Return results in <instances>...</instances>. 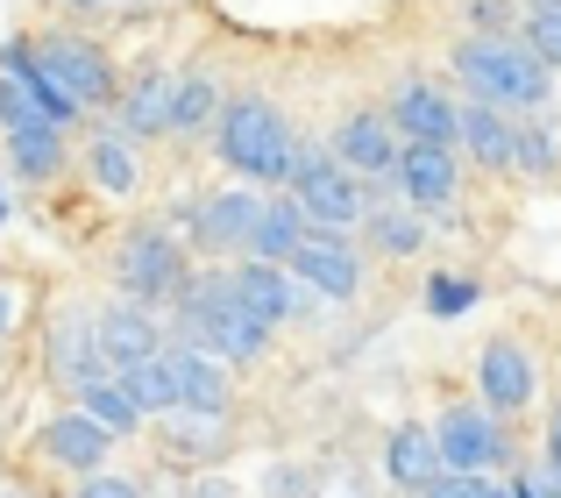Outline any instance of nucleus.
<instances>
[{"label": "nucleus", "mask_w": 561, "mask_h": 498, "mask_svg": "<svg viewBox=\"0 0 561 498\" xmlns=\"http://www.w3.org/2000/svg\"><path fill=\"white\" fill-rule=\"evenodd\" d=\"M71 8H107V0H71Z\"/></svg>", "instance_id": "obj_40"}, {"label": "nucleus", "mask_w": 561, "mask_h": 498, "mask_svg": "<svg viewBox=\"0 0 561 498\" xmlns=\"http://www.w3.org/2000/svg\"><path fill=\"white\" fill-rule=\"evenodd\" d=\"M434 471H440V456H434V434L426 428H398L391 442H383V477H391V485L420 491Z\"/></svg>", "instance_id": "obj_22"}, {"label": "nucleus", "mask_w": 561, "mask_h": 498, "mask_svg": "<svg viewBox=\"0 0 561 498\" xmlns=\"http://www.w3.org/2000/svg\"><path fill=\"white\" fill-rule=\"evenodd\" d=\"M192 498H234V491H228V485H199Z\"/></svg>", "instance_id": "obj_36"}, {"label": "nucleus", "mask_w": 561, "mask_h": 498, "mask_svg": "<svg viewBox=\"0 0 561 498\" xmlns=\"http://www.w3.org/2000/svg\"><path fill=\"white\" fill-rule=\"evenodd\" d=\"M434 456H440V471H462V477H483L491 463H505V434H497V414H483V406L440 414V428H434Z\"/></svg>", "instance_id": "obj_7"}, {"label": "nucleus", "mask_w": 561, "mask_h": 498, "mask_svg": "<svg viewBox=\"0 0 561 498\" xmlns=\"http://www.w3.org/2000/svg\"><path fill=\"white\" fill-rule=\"evenodd\" d=\"M85 171H93V185H107V193H136V157L114 136H100L93 150H85Z\"/></svg>", "instance_id": "obj_25"}, {"label": "nucleus", "mask_w": 561, "mask_h": 498, "mask_svg": "<svg viewBox=\"0 0 561 498\" xmlns=\"http://www.w3.org/2000/svg\"><path fill=\"white\" fill-rule=\"evenodd\" d=\"M114 100H122V122L136 136H171V79L164 71H136L128 86H114Z\"/></svg>", "instance_id": "obj_20"}, {"label": "nucleus", "mask_w": 561, "mask_h": 498, "mask_svg": "<svg viewBox=\"0 0 561 498\" xmlns=\"http://www.w3.org/2000/svg\"><path fill=\"white\" fill-rule=\"evenodd\" d=\"M0 222H8V200H0Z\"/></svg>", "instance_id": "obj_43"}, {"label": "nucleus", "mask_w": 561, "mask_h": 498, "mask_svg": "<svg viewBox=\"0 0 561 498\" xmlns=\"http://www.w3.org/2000/svg\"><path fill=\"white\" fill-rule=\"evenodd\" d=\"M391 171L412 193V207H448L455 200V150H440V143H398Z\"/></svg>", "instance_id": "obj_13"}, {"label": "nucleus", "mask_w": 561, "mask_h": 498, "mask_svg": "<svg viewBox=\"0 0 561 498\" xmlns=\"http://www.w3.org/2000/svg\"><path fill=\"white\" fill-rule=\"evenodd\" d=\"M548 477H561V406H554V420H548Z\"/></svg>", "instance_id": "obj_34"}, {"label": "nucleus", "mask_w": 561, "mask_h": 498, "mask_svg": "<svg viewBox=\"0 0 561 498\" xmlns=\"http://www.w3.org/2000/svg\"><path fill=\"white\" fill-rule=\"evenodd\" d=\"M220 107L214 79H171V128H206Z\"/></svg>", "instance_id": "obj_26"}, {"label": "nucleus", "mask_w": 561, "mask_h": 498, "mask_svg": "<svg viewBox=\"0 0 561 498\" xmlns=\"http://www.w3.org/2000/svg\"><path fill=\"white\" fill-rule=\"evenodd\" d=\"M291 207L306 214V222H320L328 228V236H342V228H356L363 214V185L348 179L342 165H334V157H320V150H291Z\"/></svg>", "instance_id": "obj_4"}, {"label": "nucleus", "mask_w": 561, "mask_h": 498, "mask_svg": "<svg viewBox=\"0 0 561 498\" xmlns=\"http://www.w3.org/2000/svg\"><path fill=\"white\" fill-rule=\"evenodd\" d=\"M179 328H185L199 349H214V356H234V363L256 356L263 335H271V328H256V320H249L242 306L228 299V285H214V278H206V285H179Z\"/></svg>", "instance_id": "obj_3"}, {"label": "nucleus", "mask_w": 561, "mask_h": 498, "mask_svg": "<svg viewBox=\"0 0 561 498\" xmlns=\"http://www.w3.org/2000/svg\"><path fill=\"white\" fill-rule=\"evenodd\" d=\"M220 285H228V299L242 306L256 328H277V320H291V314L313 306L299 285H291V271H277V263H242V271H228Z\"/></svg>", "instance_id": "obj_9"}, {"label": "nucleus", "mask_w": 561, "mask_h": 498, "mask_svg": "<svg viewBox=\"0 0 561 498\" xmlns=\"http://www.w3.org/2000/svg\"><path fill=\"white\" fill-rule=\"evenodd\" d=\"M122 385H128V399H136L142 414H179V385H171L164 349H157V356H142V363H128Z\"/></svg>", "instance_id": "obj_24"}, {"label": "nucleus", "mask_w": 561, "mask_h": 498, "mask_svg": "<svg viewBox=\"0 0 561 498\" xmlns=\"http://www.w3.org/2000/svg\"><path fill=\"white\" fill-rule=\"evenodd\" d=\"M455 143H462L477 165L512 171V122L497 107H483V100H462V107H455Z\"/></svg>", "instance_id": "obj_16"}, {"label": "nucleus", "mask_w": 561, "mask_h": 498, "mask_svg": "<svg viewBox=\"0 0 561 498\" xmlns=\"http://www.w3.org/2000/svg\"><path fill=\"white\" fill-rule=\"evenodd\" d=\"M249 222H256V193H214V200L192 207V236L206 249H242Z\"/></svg>", "instance_id": "obj_18"}, {"label": "nucleus", "mask_w": 561, "mask_h": 498, "mask_svg": "<svg viewBox=\"0 0 561 498\" xmlns=\"http://www.w3.org/2000/svg\"><path fill=\"white\" fill-rule=\"evenodd\" d=\"M526 50H534L548 71H561V0L540 8V14H526Z\"/></svg>", "instance_id": "obj_28"}, {"label": "nucleus", "mask_w": 561, "mask_h": 498, "mask_svg": "<svg viewBox=\"0 0 561 498\" xmlns=\"http://www.w3.org/2000/svg\"><path fill=\"white\" fill-rule=\"evenodd\" d=\"M8 157H14L22 179H57V165H65V128H43V122L8 128Z\"/></svg>", "instance_id": "obj_23"}, {"label": "nucleus", "mask_w": 561, "mask_h": 498, "mask_svg": "<svg viewBox=\"0 0 561 498\" xmlns=\"http://www.w3.org/2000/svg\"><path fill=\"white\" fill-rule=\"evenodd\" d=\"M426 306H434V314H469V306H477V285H469V278H434V285H426Z\"/></svg>", "instance_id": "obj_30"}, {"label": "nucleus", "mask_w": 561, "mask_h": 498, "mask_svg": "<svg viewBox=\"0 0 561 498\" xmlns=\"http://www.w3.org/2000/svg\"><path fill=\"white\" fill-rule=\"evenodd\" d=\"M299 236H306V214L291 207V200H256V222H249V257L256 263H285L291 249H299Z\"/></svg>", "instance_id": "obj_19"}, {"label": "nucleus", "mask_w": 561, "mask_h": 498, "mask_svg": "<svg viewBox=\"0 0 561 498\" xmlns=\"http://www.w3.org/2000/svg\"><path fill=\"white\" fill-rule=\"evenodd\" d=\"M0 498H36V491H14V485H8V491H0Z\"/></svg>", "instance_id": "obj_39"}, {"label": "nucleus", "mask_w": 561, "mask_h": 498, "mask_svg": "<svg viewBox=\"0 0 561 498\" xmlns=\"http://www.w3.org/2000/svg\"><path fill=\"white\" fill-rule=\"evenodd\" d=\"M79 498H142V491H136V485H122V477H100V471H93V477L79 485Z\"/></svg>", "instance_id": "obj_33"}, {"label": "nucleus", "mask_w": 561, "mask_h": 498, "mask_svg": "<svg viewBox=\"0 0 561 498\" xmlns=\"http://www.w3.org/2000/svg\"><path fill=\"white\" fill-rule=\"evenodd\" d=\"M477 498H519V491H497V485H477Z\"/></svg>", "instance_id": "obj_37"}, {"label": "nucleus", "mask_w": 561, "mask_h": 498, "mask_svg": "<svg viewBox=\"0 0 561 498\" xmlns=\"http://www.w3.org/2000/svg\"><path fill=\"white\" fill-rule=\"evenodd\" d=\"M79 414L85 420H100V428H107V434H128V428H142V406L136 399H128V385H122V377H79Z\"/></svg>", "instance_id": "obj_21"}, {"label": "nucleus", "mask_w": 561, "mask_h": 498, "mask_svg": "<svg viewBox=\"0 0 561 498\" xmlns=\"http://www.w3.org/2000/svg\"><path fill=\"white\" fill-rule=\"evenodd\" d=\"M383 122L405 143H440V150H455V100H440L434 86H405V93L383 107Z\"/></svg>", "instance_id": "obj_11"}, {"label": "nucleus", "mask_w": 561, "mask_h": 498, "mask_svg": "<svg viewBox=\"0 0 561 498\" xmlns=\"http://www.w3.org/2000/svg\"><path fill=\"white\" fill-rule=\"evenodd\" d=\"M477 385H483V406L491 414H519L526 399H534V356H526L519 342H491L477 363Z\"/></svg>", "instance_id": "obj_12"}, {"label": "nucleus", "mask_w": 561, "mask_h": 498, "mask_svg": "<svg viewBox=\"0 0 561 498\" xmlns=\"http://www.w3.org/2000/svg\"><path fill=\"white\" fill-rule=\"evenodd\" d=\"M477 485H483V477H462V471H434V477L420 485V498H477Z\"/></svg>", "instance_id": "obj_32"}, {"label": "nucleus", "mask_w": 561, "mask_h": 498, "mask_svg": "<svg viewBox=\"0 0 561 498\" xmlns=\"http://www.w3.org/2000/svg\"><path fill=\"white\" fill-rule=\"evenodd\" d=\"M122 285H128V299H142V306L179 299V285H185L179 236H164V228H136V236L122 242Z\"/></svg>", "instance_id": "obj_6"}, {"label": "nucleus", "mask_w": 561, "mask_h": 498, "mask_svg": "<svg viewBox=\"0 0 561 498\" xmlns=\"http://www.w3.org/2000/svg\"><path fill=\"white\" fill-rule=\"evenodd\" d=\"M164 363H171V385H179L185 414H220L228 406V377H220V363L206 349H164Z\"/></svg>", "instance_id": "obj_17"}, {"label": "nucleus", "mask_w": 561, "mask_h": 498, "mask_svg": "<svg viewBox=\"0 0 561 498\" xmlns=\"http://www.w3.org/2000/svg\"><path fill=\"white\" fill-rule=\"evenodd\" d=\"M320 498H363V491H356V485H342V491H320Z\"/></svg>", "instance_id": "obj_38"}, {"label": "nucleus", "mask_w": 561, "mask_h": 498, "mask_svg": "<svg viewBox=\"0 0 561 498\" xmlns=\"http://www.w3.org/2000/svg\"><path fill=\"white\" fill-rule=\"evenodd\" d=\"M85 342H93V356L114 363V371H128V363H142V356H157V328L136 314V306H107V314L85 328Z\"/></svg>", "instance_id": "obj_14"}, {"label": "nucleus", "mask_w": 561, "mask_h": 498, "mask_svg": "<svg viewBox=\"0 0 561 498\" xmlns=\"http://www.w3.org/2000/svg\"><path fill=\"white\" fill-rule=\"evenodd\" d=\"M548 498H561V477H548Z\"/></svg>", "instance_id": "obj_41"}, {"label": "nucleus", "mask_w": 561, "mask_h": 498, "mask_svg": "<svg viewBox=\"0 0 561 498\" xmlns=\"http://www.w3.org/2000/svg\"><path fill=\"white\" fill-rule=\"evenodd\" d=\"M285 271H291V278H306L320 299H356V285H363L356 249H348L342 236H328V228H306L299 249L285 257Z\"/></svg>", "instance_id": "obj_8"}, {"label": "nucleus", "mask_w": 561, "mask_h": 498, "mask_svg": "<svg viewBox=\"0 0 561 498\" xmlns=\"http://www.w3.org/2000/svg\"><path fill=\"white\" fill-rule=\"evenodd\" d=\"M526 8H534V14H540V8H554V0H526Z\"/></svg>", "instance_id": "obj_42"}, {"label": "nucleus", "mask_w": 561, "mask_h": 498, "mask_svg": "<svg viewBox=\"0 0 561 498\" xmlns=\"http://www.w3.org/2000/svg\"><path fill=\"white\" fill-rule=\"evenodd\" d=\"M107 449H114V434L100 428V420H85V414H57V420H43V456L65 463V471H85V477H93Z\"/></svg>", "instance_id": "obj_15"}, {"label": "nucleus", "mask_w": 561, "mask_h": 498, "mask_svg": "<svg viewBox=\"0 0 561 498\" xmlns=\"http://www.w3.org/2000/svg\"><path fill=\"white\" fill-rule=\"evenodd\" d=\"M8 314H14V299H8V285H0V335H8Z\"/></svg>", "instance_id": "obj_35"}, {"label": "nucleus", "mask_w": 561, "mask_h": 498, "mask_svg": "<svg viewBox=\"0 0 561 498\" xmlns=\"http://www.w3.org/2000/svg\"><path fill=\"white\" fill-rule=\"evenodd\" d=\"M469 22H477V36H505L512 29V0H469Z\"/></svg>", "instance_id": "obj_31"}, {"label": "nucleus", "mask_w": 561, "mask_h": 498, "mask_svg": "<svg viewBox=\"0 0 561 498\" xmlns=\"http://www.w3.org/2000/svg\"><path fill=\"white\" fill-rule=\"evenodd\" d=\"M512 165L534 171V179H548V171H554V136H548V128H534V122L512 128Z\"/></svg>", "instance_id": "obj_27"}, {"label": "nucleus", "mask_w": 561, "mask_h": 498, "mask_svg": "<svg viewBox=\"0 0 561 498\" xmlns=\"http://www.w3.org/2000/svg\"><path fill=\"white\" fill-rule=\"evenodd\" d=\"M370 242L391 249V257H412L420 249V222L412 214H370Z\"/></svg>", "instance_id": "obj_29"}, {"label": "nucleus", "mask_w": 561, "mask_h": 498, "mask_svg": "<svg viewBox=\"0 0 561 498\" xmlns=\"http://www.w3.org/2000/svg\"><path fill=\"white\" fill-rule=\"evenodd\" d=\"M291 128H285V114L271 107L263 93H234V100H220V157H228L242 179H256V185H277L291 171Z\"/></svg>", "instance_id": "obj_2"}, {"label": "nucleus", "mask_w": 561, "mask_h": 498, "mask_svg": "<svg viewBox=\"0 0 561 498\" xmlns=\"http://www.w3.org/2000/svg\"><path fill=\"white\" fill-rule=\"evenodd\" d=\"M28 57H36V71L79 114L114 100V65H107V50H100V43H85V36H43V43H28Z\"/></svg>", "instance_id": "obj_5"}, {"label": "nucleus", "mask_w": 561, "mask_h": 498, "mask_svg": "<svg viewBox=\"0 0 561 498\" xmlns=\"http://www.w3.org/2000/svg\"><path fill=\"white\" fill-rule=\"evenodd\" d=\"M334 165H342L348 179H383V171L398 165V136H391V122H383L377 107L348 114V122L334 128Z\"/></svg>", "instance_id": "obj_10"}, {"label": "nucleus", "mask_w": 561, "mask_h": 498, "mask_svg": "<svg viewBox=\"0 0 561 498\" xmlns=\"http://www.w3.org/2000/svg\"><path fill=\"white\" fill-rule=\"evenodd\" d=\"M455 79L469 86V100H483V107H497V114L540 107V100L554 93V71L512 36H469L462 50H455Z\"/></svg>", "instance_id": "obj_1"}]
</instances>
